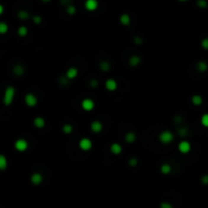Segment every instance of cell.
Segmentation results:
<instances>
[{
	"label": "cell",
	"mask_w": 208,
	"mask_h": 208,
	"mask_svg": "<svg viewBox=\"0 0 208 208\" xmlns=\"http://www.w3.org/2000/svg\"><path fill=\"white\" fill-rule=\"evenodd\" d=\"M15 96V88L13 86H7L4 91L3 96V104L5 106H10L12 104Z\"/></svg>",
	"instance_id": "1"
},
{
	"label": "cell",
	"mask_w": 208,
	"mask_h": 208,
	"mask_svg": "<svg viewBox=\"0 0 208 208\" xmlns=\"http://www.w3.org/2000/svg\"><path fill=\"white\" fill-rule=\"evenodd\" d=\"M158 138H159V141L162 143L169 144L174 140V134H172L171 131H169V130H165V131H162V133L159 134Z\"/></svg>",
	"instance_id": "2"
},
{
	"label": "cell",
	"mask_w": 208,
	"mask_h": 208,
	"mask_svg": "<svg viewBox=\"0 0 208 208\" xmlns=\"http://www.w3.org/2000/svg\"><path fill=\"white\" fill-rule=\"evenodd\" d=\"M14 147H15V149L17 151H20V152H23V151H25L28 149V147H29V143H28V141L25 140V139L20 138L15 141Z\"/></svg>",
	"instance_id": "3"
},
{
	"label": "cell",
	"mask_w": 208,
	"mask_h": 208,
	"mask_svg": "<svg viewBox=\"0 0 208 208\" xmlns=\"http://www.w3.org/2000/svg\"><path fill=\"white\" fill-rule=\"evenodd\" d=\"M25 101L28 107H30V108L36 107L38 104V98L34 93H28L25 98Z\"/></svg>",
	"instance_id": "4"
},
{
	"label": "cell",
	"mask_w": 208,
	"mask_h": 208,
	"mask_svg": "<svg viewBox=\"0 0 208 208\" xmlns=\"http://www.w3.org/2000/svg\"><path fill=\"white\" fill-rule=\"evenodd\" d=\"M78 145H79V147L81 150L88 151L91 149V147H93V142H91V140L88 138H82V139H80Z\"/></svg>",
	"instance_id": "5"
},
{
	"label": "cell",
	"mask_w": 208,
	"mask_h": 208,
	"mask_svg": "<svg viewBox=\"0 0 208 208\" xmlns=\"http://www.w3.org/2000/svg\"><path fill=\"white\" fill-rule=\"evenodd\" d=\"M179 151L182 153H188L189 151L191 150V144L189 141L187 140H183L179 143Z\"/></svg>",
	"instance_id": "6"
},
{
	"label": "cell",
	"mask_w": 208,
	"mask_h": 208,
	"mask_svg": "<svg viewBox=\"0 0 208 208\" xmlns=\"http://www.w3.org/2000/svg\"><path fill=\"white\" fill-rule=\"evenodd\" d=\"M81 107L84 111H91L94 108V101L91 99H84L81 101Z\"/></svg>",
	"instance_id": "7"
},
{
	"label": "cell",
	"mask_w": 208,
	"mask_h": 208,
	"mask_svg": "<svg viewBox=\"0 0 208 208\" xmlns=\"http://www.w3.org/2000/svg\"><path fill=\"white\" fill-rule=\"evenodd\" d=\"M84 6L88 11H94L99 7V2L98 0H86Z\"/></svg>",
	"instance_id": "8"
},
{
	"label": "cell",
	"mask_w": 208,
	"mask_h": 208,
	"mask_svg": "<svg viewBox=\"0 0 208 208\" xmlns=\"http://www.w3.org/2000/svg\"><path fill=\"white\" fill-rule=\"evenodd\" d=\"M77 75H78V70H77V68L70 67V68H68L67 71H66L65 77L68 80H71V79H74L75 77L77 76Z\"/></svg>",
	"instance_id": "9"
},
{
	"label": "cell",
	"mask_w": 208,
	"mask_h": 208,
	"mask_svg": "<svg viewBox=\"0 0 208 208\" xmlns=\"http://www.w3.org/2000/svg\"><path fill=\"white\" fill-rule=\"evenodd\" d=\"M105 86H106V88H107L109 91H114L117 89L118 83H117V81H116L115 79L110 78V79H108L107 81H106Z\"/></svg>",
	"instance_id": "10"
},
{
	"label": "cell",
	"mask_w": 208,
	"mask_h": 208,
	"mask_svg": "<svg viewBox=\"0 0 208 208\" xmlns=\"http://www.w3.org/2000/svg\"><path fill=\"white\" fill-rule=\"evenodd\" d=\"M30 182H32L34 185H40V184L43 182V176H42L40 172H35L30 177Z\"/></svg>",
	"instance_id": "11"
},
{
	"label": "cell",
	"mask_w": 208,
	"mask_h": 208,
	"mask_svg": "<svg viewBox=\"0 0 208 208\" xmlns=\"http://www.w3.org/2000/svg\"><path fill=\"white\" fill-rule=\"evenodd\" d=\"M91 131L94 132V133H100L101 130H103V124H101L100 121L96 120V121H93V123H91Z\"/></svg>",
	"instance_id": "12"
},
{
	"label": "cell",
	"mask_w": 208,
	"mask_h": 208,
	"mask_svg": "<svg viewBox=\"0 0 208 208\" xmlns=\"http://www.w3.org/2000/svg\"><path fill=\"white\" fill-rule=\"evenodd\" d=\"M110 149H111V152L117 155V154H120V153L122 152L123 148H122V146L120 145L119 143H113L112 145H111Z\"/></svg>",
	"instance_id": "13"
},
{
	"label": "cell",
	"mask_w": 208,
	"mask_h": 208,
	"mask_svg": "<svg viewBox=\"0 0 208 208\" xmlns=\"http://www.w3.org/2000/svg\"><path fill=\"white\" fill-rule=\"evenodd\" d=\"M140 61H141V59L139 56L134 55V56H131V58L129 59V64L130 66H132V67H136V66H138L140 64Z\"/></svg>",
	"instance_id": "14"
},
{
	"label": "cell",
	"mask_w": 208,
	"mask_h": 208,
	"mask_svg": "<svg viewBox=\"0 0 208 208\" xmlns=\"http://www.w3.org/2000/svg\"><path fill=\"white\" fill-rule=\"evenodd\" d=\"M120 22L122 23L123 25H129L130 22H131V17H130L129 14L127 13H123L120 16Z\"/></svg>",
	"instance_id": "15"
},
{
	"label": "cell",
	"mask_w": 208,
	"mask_h": 208,
	"mask_svg": "<svg viewBox=\"0 0 208 208\" xmlns=\"http://www.w3.org/2000/svg\"><path fill=\"white\" fill-rule=\"evenodd\" d=\"M45 124H46V122H45V120L42 117H37L34 120V125L37 128H44Z\"/></svg>",
	"instance_id": "16"
},
{
	"label": "cell",
	"mask_w": 208,
	"mask_h": 208,
	"mask_svg": "<svg viewBox=\"0 0 208 208\" xmlns=\"http://www.w3.org/2000/svg\"><path fill=\"white\" fill-rule=\"evenodd\" d=\"M7 167V158L3 154H0V171H4Z\"/></svg>",
	"instance_id": "17"
},
{
	"label": "cell",
	"mask_w": 208,
	"mask_h": 208,
	"mask_svg": "<svg viewBox=\"0 0 208 208\" xmlns=\"http://www.w3.org/2000/svg\"><path fill=\"white\" fill-rule=\"evenodd\" d=\"M17 17L20 18V20H28V18H30V13L28 12L27 10H20L17 12Z\"/></svg>",
	"instance_id": "18"
},
{
	"label": "cell",
	"mask_w": 208,
	"mask_h": 208,
	"mask_svg": "<svg viewBox=\"0 0 208 208\" xmlns=\"http://www.w3.org/2000/svg\"><path fill=\"white\" fill-rule=\"evenodd\" d=\"M135 139H136V135H135V133H133V132H128V133L125 135V140H126L128 143L134 142Z\"/></svg>",
	"instance_id": "19"
},
{
	"label": "cell",
	"mask_w": 208,
	"mask_h": 208,
	"mask_svg": "<svg viewBox=\"0 0 208 208\" xmlns=\"http://www.w3.org/2000/svg\"><path fill=\"white\" fill-rule=\"evenodd\" d=\"M23 72H25V69H23L22 66L16 65V66L13 67V73H14L15 75H17V76H20V75H22Z\"/></svg>",
	"instance_id": "20"
},
{
	"label": "cell",
	"mask_w": 208,
	"mask_h": 208,
	"mask_svg": "<svg viewBox=\"0 0 208 208\" xmlns=\"http://www.w3.org/2000/svg\"><path fill=\"white\" fill-rule=\"evenodd\" d=\"M160 172H162V174H165V175L170 174V172H172V167L170 165H167V164H164L162 167H160Z\"/></svg>",
	"instance_id": "21"
},
{
	"label": "cell",
	"mask_w": 208,
	"mask_h": 208,
	"mask_svg": "<svg viewBox=\"0 0 208 208\" xmlns=\"http://www.w3.org/2000/svg\"><path fill=\"white\" fill-rule=\"evenodd\" d=\"M192 103L195 106H200L202 104V96H199V94H195V96H192Z\"/></svg>",
	"instance_id": "22"
},
{
	"label": "cell",
	"mask_w": 208,
	"mask_h": 208,
	"mask_svg": "<svg viewBox=\"0 0 208 208\" xmlns=\"http://www.w3.org/2000/svg\"><path fill=\"white\" fill-rule=\"evenodd\" d=\"M28 32H29V30H28L27 27H25V25H22V27H20V28H18V30H17V34H18V36H20V37L27 36Z\"/></svg>",
	"instance_id": "23"
},
{
	"label": "cell",
	"mask_w": 208,
	"mask_h": 208,
	"mask_svg": "<svg viewBox=\"0 0 208 208\" xmlns=\"http://www.w3.org/2000/svg\"><path fill=\"white\" fill-rule=\"evenodd\" d=\"M100 68H101V70H103V71H108V70L111 68V64L108 62V61H101V62L100 63Z\"/></svg>",
	"instance_id": "24"
},
{
	"label": "cell",
	"mask_w": 208,
	"mask_h": 208,
	"mask_svg": "<svg viewBox=\"0 0 208 208\" xmlns=\"http://www.w3.org/2000/svg\"><path fill=\"white\" fill-rule=\"evenodd\" d=\"M8 32V25L7 23L0 22V35H4Z\"/></svg>",
	"instance_id": "25"
},
{
	"label": "cell",
	"mask_w": 208,
	"mask_h": 208,
	"mask_svg": "<svg viewBox=\"0 0 208 208\" xmlns=\"http://www.w3.org/2000/svg\"><path fill=\"white\" fill-rule=\"evenodd\" d=\"M66 12H67L69 15H73V14H75V12H76V8H75L74 5L69 4V5L66 6Z\"/></svg>",
	"instance_id": "26"
},
{
	"label": "cell",
	"mask_w": 208,
	"mask_h": 208,
	"mask_svg": "<svg viewBox=\"0 0 208 208\" xmlns=\"http://www.w3.org/2000/svg\"><path fill=\"white\" fill-rule=\"evenodd\" d=\"M197 68H198V70L201 72H205L206 71V69H207V64L204 62V61H201V62H199L197 64Z\"/></svg>",
	"instance_id": "27"
},
{
	"label": "cell",
	"mask_w": 208,
	"mask_h": 208,
	"mask_svg": "<svg viewBox=\"0 0 208 208\" xmlns=\"http://www.w3.org/2000/svg\"><path fill=\"white\" fill-rule=\"evenodd\" d=\"M72 126L70 124H65V125H63V127H62V131L64 132L65 134H69V133H71L72 132Z\"/></svg>",
	"instance_id": "28"
},
{
	"label": "cell",
	"mask_w": 208,
	"mask_h": 208,
	"mask_svg": "<svg viewBox=\"0 0 208 208\" xmlns=\"http://www.w3.org/2000/svg\"><path fill=\"white\" fill-rule=\"evenodd\" d=\"M178 133H179V135L180 136H182V137H185L188 135V133H189V130L186 128V127H182V128H180L178 130Z\"/></svg>",
	"instance_id": "29"
},
{
	"label": "cell",
	"mask_w": 208,
	"mask_h": 208,
	"mask_svg": "<svg viewBox=\"0 0 208 208\" xmlns=\"http://www.w3.org/2000/svg\"><path fill=\"white\" fill-rule=\"evenodd\" d=\"M197 5H198V7H200V8H206L207 7V2H206V0H197Z\"/></svg>",
	"instance_id": "30"
},
{
	"label": "cell",
	"mask_w": 208,
	"mask_h": 208,
	"mask_svg": "<svg viewBox=\"0 0 208 208\" xmlns=\"http://www.w3.org/2000/svg\"><path fill=\"white\" fill-rule=\"evenodd\" d=\"M201 123L204 127H207L208 126V115L207 114H204L201 118Z\"/></svg>",
	"instance_id": "31"
},
{
	"label": "cell",
	"mask_w": 208,
	"mask_h": 208,
	"mask_svg": "<svg viewBox=\"0 0 208 208\" xmlns=\"http://www.w3.org/2000/svg\"><path fill=\"white\" fill-rule=\"evenodd\" d=\"M42 20H43V18H42L41 15H35V16H33V22L36 23V25H40V23L42 22Z\"/></svg>",
	"instance_id": "32"
},
{
	"label": "cell",
	"mask_w": 208,
	"mask_h": 208,
	"mask_svg": "<svg viewBox=\"0 0 208 208\" xmlns=\"http://www.w3.org/2000/svg\"><path fill=\"white\" fill-rule=\"evenodd\" d=\"M137 164H138V160H137V158L132 157V158H130V159H129V165H131V167H135V165H137Z\"/></svg>",
	"instance_id": "33"
},
{
	"label": "cell",
	"mask_w": 208,
	"mask_h": 208,
	"mask_svg": "<svg viewBox=\"0 0 208 208\" xmlns=\"http://www.w3.org/2000/svg\"><path fill=\"white\" fill-rule=\"evenodd\" d=\"M160 208H172V206L169 202H162L160 203Z\"/></svg>",
	"instance_id": "34"
},
{
	"label": "cell",
	"mask_w": 208,
	"mask_h": 208,
	"mask_svg": "<svg viewBox=\"0 0 208 208\" xmlns=\"http://www.w3.org/2000/svg\"><path fill=\"white\" fill-rule=\"evenodd\" d=\"M89 86L91 87H96L99 86V81L96 79H91V81H89Z\"/></svg>",
	"instance_id": "35"
},
{
	"label": "cell",
	"mask_w": 208,
	"mask_h": 208,
	"mask_svg": "<svg viewBox=\"0 0 208 208\" xmlns=\"http://www.w3.org/2000/svg\"><path fill=\"white\" fill-rule=\"evenodd\" d=\"M60 82L62 86H67L68 83H69V80H68L66 77H61L60 78Z\"/></svg>",
	"instance_id": "36"
},
{
	"label": "cell",
	"mask_w": 208,
	"mask_h": 208,
	"mask_svg": "<svg viewBox=\"0 0 208 208\" xmlns=\"http://www.w3.org/2000/svg\"><path fill=\"white\" fill-rule=\"evenodd\" d=\"M134 43H135V44H142L143 43V40L142 39H141V38L140 37H135V38H134Z\"/></svg>",
	"instance_id": "37"
},
{
	"label": "cell",
	"mask_w": 208,
	"mask_h": 208,
	"mask_svg": "<svg viewBox=\"0 0 208 208\" xmlns=\"http://www.w3.org/2000/svg\"><path fill=\"white\" fill-rule=\"evenodd\" d=\"M202 46H203V48H204L205 50L208 48V40L207 39H204L202 41Z\"/></svg>",
	"instance_id": "38"
},
{
	"label": "cell",
	"mask_w": 208,
	"mask_h": 208,
	"mask_svg": "<svg viewBox=\"0 0 208 208\" xmlns=\"http://www.w3.org/2000/svg\"><path fill=\"white\" fill-rule=\"evenodd\" d=\"M61 4H63V5H69L70 4V2H71V0H61Z\"/></svg>",
	"instance_id": "39"
},
{
	"label": "cell",
	"mask_w": 208,
	"mask_h": 208,
	"mask_svg": "<svg viewBox=\"0 0 208 208\" xmlns=\"http://www.w3.org/2000/svg\"><path fill=\"white\" fill-rule=\"evenodd\" d=\"M3 11H4V7H3V5L2 4H0V15L3 13Z\"/></svg>",
	"instance_id": "40"
},
{
	"label": "cell",
	"mask_w": 208,
	"mask_h": 208,
	"mask_svg": "<svg viewBox=\"0 0 208 208\" xmlns=\"http://www.w3.org/2000/svg\"><path fill=\"white\" fill-rule=\"evenodd\" d=\"M175 120H177V121H175V122L178 123V124H180V123L182 122V121H181V118H180V117H176V118H175Z\"/></svg>",
	"instance_id": "41"
},
{
	"label": "cell",
	"mask_w": 208,
	"mask_h": 208,
	"mask_svg": "<svg viewBox=\"0 0 208 208\" xmlns=\"http://www.w3.org/2000/svg\"><path fill=\"white\" fill-rule=\"evenodd\" d=\"M203 182H204V184H206L207 183V176H204V177H203Z\"/></svg>",
	"instance_id": "42"
},
{
	"label": "cell",
	"mask_w": 208,
	"mask_h": 208,
	"mask_svg": "<svg viewBox=\"0 0 208 208\" xmlns=\"http://www.w3.org/2000/svg\"><path fill=\"white\" fill-rule=\"evenodd\" d=\"M42 2H45V3H48V2H50L51 0H41Z\"/></svg>",
	"instance_id": "43"
},
{
	"label": "cell",
	"mask_w": 208,
	"mask_h": 208,
	"mask_svg": "<svg viewBox=\"0 0 208 208\" xmlns=\"http://www.w3.org/2000/svg\"><path fill=\"white\" fill-rule=\"evenodd\" d=\"M178 1H180V2H186V1H188V0H178Z\"/></svg>",
	"instance_id": "44"
}]
</instances>
